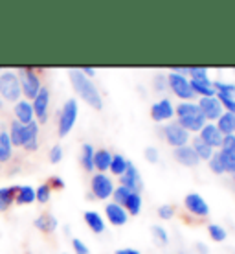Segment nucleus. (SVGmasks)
<instances>
[{
	"instance_id": "obj_10",
	"label": "nucleus",
	"mask_w": 235,
	"mask_h": 254,
	"mask_svg": "<svg viewBox=\"0 0 235 254\" xmlns=\"http://www.w3.org/2000/svg\"><path fill=\"white\" fill-rule=\"evenodd\" d=\"M197 105L202 113L204 120H219L221 115L224 113L223 105L217 98H200Z\"/></svg>"
},
{
	"instance_id": "obj_43",
	"label": "nucleus",
	"mask_w": 235,
	"mask_h": 254,
	"mask_svg": "<svg viewBox=\"0 0 235 254\" xmlns=\"http://www.w3.org/2000/svg\"><path fill=\"white\" fill-rule=\"evenodd\" d=\"M46 185L50 186L51 191H53V190H63V188H64V181L61 177H57V175H53V177L48 179V183H46Z\"/></svg>"
},
{
	"instance_id": "obj_30",
	"label": "nucleus",
	"mask_w": 235,
	"mask_h": 254,
	"mask_svg": "<svg viewBox=\"0 0 235 254\" xmlns=\"http://www.w3.org/2000/svg\"><path fill=\"white\" fill-rule=\"evenodd\" d=\"M123 208L127 210V214L138 216L141 210V195L140 193H138V191H133V193L129 195L127 201H125V204H123Z\"/></svg>"
},
{
	"instance_id": "obj_39",
	"label": "nucleus",
	"mask_w": 235,
	"mask_h": 254,
	"mask_svg": "<svg viewBox=\"0 0 235 254\" xmlns=\"http://www.w3.org/2000/svg\"><path fill=\"white\" fill-rule=\"evenodd\" d=\"M223 155V162H224V173L228 172L234 175L235 173V155L234 153H226V151H221Z\"/></svg>"
},
{
	"instance_id": "obj_37",
	"label": "nucleus",
	"mask_w": 235,
	"mask_h": 254,
	"mask_svg": "<svg viewBox=\"0 0 235 254\" xmlns=\"http://www.w3.org/2000/svg\"><path fill=\"white\" fill-rule=\"evenodd\" d=\"M153 236H154V240H156L158 245H167V243H169L167 230H165L164 227H160V225H154L153 227Z\"/></svg>"
},
{
	"instance_id": "obj_31",
	"label": "nucleus",
	"mask_w": 235,
	"mask_h": 254,
	"mask_svg": "<svg viewBox=\"0 0 235 254\" xmlns=\"http://www.w3.org/2000/svg\"><path fill=\"white\" fill-rule=\"evenodd\" d=\"M197 115H202V113H200V109H198L197 103H193V102H182L177 107L178 118H184V116H197Z\"/></svg>"
},
{
	"instance_id": "obj_20",
	"label": "nucleus",
	"mask_w": 235,
	"mask_h": 254,
	"mask_svg": "<svg viewBox=\"0 0 235 254\" xmlns=\"http://www.w3.org/2000/svg\"><path fill=\"white\" fill-rule=\"evenodd\" d=\"M211 79H206V81H197V79H191L189 87L193 90V94H198L200 98H215L217 92L211 85Z\"/></svg>"
},
{
	"instance_id": "obj_17",
	"label": "nucleus",
	"mask_w": 235,
	"mask_h": 254,
	"mask_svg": "<svg viewBox=\"0 0 235 254\" xmlns=\"http://www.w3.org/2000/svg\"><path fill=\"white\" fill-rule=\"evenodd\" d=\"M35 229L39 232H43V234H51V232H55L57 230V217L50 214V212H45V214H41V216L35 219Z\"/></svg>"
},
{
	"instance_id": "obj_40",
	"label": "nucleus",
	"mask_w": 235,
	"mask_h": 254,
	"mask_svg": "<svg viewBox=\"0 0 235 254\" xmlns=\"http://www.w3.org/2000/svg\"><path fill=\"white\" fill-rule=\"evenodd\" d=\"M215 98L221 102V105H223V109L226 113L235 115V98H223V96H215Z\"/></svg>"
},
{
	"instance_id": "obj_50",
	"label": "nucleus",
	"mask_w": 235,
	"mask_h": 254,
	"mask_svg": "<svg viewBox=\"0 0 235 254\" xmlns=\"http://www.w3.org/2000/svg\"><path fill=\"white\" fill-rule=\"evenodd\" d=\"M197 249H198V253L200 254H208V251H210L208 245H204V243H197Z\"/></svg>"
},
{
	"instance_id": "obj_8",
	"label": "nucleus",
	"mask_w": 235,
	"mask_h": 254,
	"mask_svg": "<svg viewBox=\"0 0 235 254\" xmlns=\"http://www.w3.org/2000/svg\"><path fill=\"white\" fill-rule=\"evenodd\" d=\"M164 136L167 140V144L173 147L188 146V142H189V133L178 122H171L164 127Z\"/></svg>"
},
{
	"instance_id": "obj_2",
	"label": "nucleus",
	"mask_w": 235,
	"mask_h": 254,
	"mask_svg": "<svg viewBox=\"0 0 235 254\" xmlns=\"http://www.w3.org/2000/svg\"><path fill=\"white\" fill-rule=\"evenodd\" d=\"M68 76H70V83L74 90L77 92V96L81 98L83 102H87L90 107H94L95 111H99L103 107V100H101V94H99V90L95 87L92 79H89L87 76H83V72L79 68H72L68 72Z\"/></svg>"
},
{
	"instance_id": "obj_1",
	"label": "nucleus",
	"mask_w": 235,
	"mask_h": 254,
	"mask_svg": "<svg viewBox=\"0 0 235 254\" xmlns=\"http://www.w3.org/2000/svg\"><path fill=\"white\" fill-rule=\"evenodd\" d=\"M9 140L13 147H24L28 153L39 149V124L35 120L28 126H22L20 122L13 120L9 124Z\"/></svg>"
},
{
	"instance_id": "obj_19",
	"label": "nucleus",
	"mask_w": 235,
	"mask_h": 254,
	"mask_svg": "<svg viewBox=\"0 0 235 254\" xmlns=\"http://www.w3.org/2000/svg\"><path fill=\"white\" fill-rule=\"evenodd\" d=\"M13 159V146L6 129H0V164H9Z\"/></svg>"
},
{
	"instance_id": "obj_33",
	"label": "nucleus",
	"mask_w": 235,
	"mask_h": 254,
	"mask_svg": "<svg viewBox=\"0 0 235 254\" xmlns=\"http://www.w3.org/2000/svg\"><path fill=\"white\" fill-rule=\"evenodd\" d=\"M210 162V170L213 173H217V175H223L224 173V162H223V155H221V151H215L213 155H211V159L208 160Z\"/></svg>"
},
{
	"instance_id": "obj_22",
	"label": "nucleus",
	"mask_w": 235,
	"mask_h": 254,
	"mask_svg": "<svg viewBox=\"0 0 235 254\" xmlns=\"http://www.w3.org/2000/svg\"><path fill=\"white\" fill-rule=\"evenodd\" d=\"M178 124L184 127L188 133H200V129L206 126L202 115L197 116H184V118H178Z\"/></svg>"
},
{
	"instance_id": "obj_34",
	"label": "nucleus",
	"mask_w": 235,
	"mask_h": 254,
	"mask_svg": "<svg viewBox=\"0 0 235 254\" xmlns=\"http://www.w3.org/2000/svg\"><path fill=\"white\" fill-rule=\"evenodd\" d=\"M133 191L129 190V188H125V186H118V188H114V193H112V197H114V201L112 203L120 204V206H123L125 204V201L129 199V195H131Z\"/></svg>"
},
{
	"instance_id": "obj_18",
	"label": "nucleus",
	"mask_w": 235,
	"mask_h": 254,
	"mask_svg": "<svg viewBox=\"0 0 235 254\" xmlns=\"http://www.w3.org/2000/svg\"><path fill=\"white\" fill-rule=\"evenodd\" d=\"M175 159L180 162L182 166H188V168H193L200 162V159L197 157V153L193 151L191 146H182L175 149Z\"/></svg>"
},
{
	"instance_id": "obj_48",
	"label": "nucleus",
	"mask_w": 235,
	"mask_h": 254,
	"mask_svg": "<svg viewBox=\"0 0 235 254\" xmlns=\"http://www.w3.org/2000/svg\"><path fill=\"white\" fill-rule=\"evenodd\" d=\"M83 72V76H87L90 79L92 76H95V68H92V66H85V68H79Z\"/></svg>"
},
{
	"instance_id": "obj_29",
	"label": "nucleus",
	"mask_w": 235,
	"mask_h": 254,
	"mask_svg": "<svg viewBox=\"0 0 235 254\" xmlns=\"http://www.w3.org/2000/svg\"><path fill=\"white\" fill-rule=\"evenodd\" d=\"M129 166V160L123 157V155H112V162H110V168H108V172L112 173V175H118L121 177L125 170H127Z\"/></svg>"
},
{
	"instance_id": "obj_32",
	"label": "nucleus",
	"mask_w": 235,
	"mask_h": 254,
	"mask_svg": "<svg viewBox=\"0 0 235 254\" xmlns=\"http://www.w3.org/2000/svg\"><path fill=\"white\" fill-rule=\"evenodd\" d=\"M211 85H213L217 96H223V98H235V85H232V83L215 81V83H211Z\"/></svg>"
},
{
	"instance_id": "obj_45",
	"label": "nucleus",
	"mask_w": 235,
	"mask_h": 254,
	"mask_svg": "<svg viewBox=\"0 0 235 254\" xmlns=\"http://www.w3.org/2000/svg\"><path fill=\"white\" fill-rule=\"evenodd\" d=\"M72 247H74V251H76L77 254H89V247H87L79 238H74V240H72Z\"/></svg>"
},
{
	"instance_id": "obj_6",
	"label": "nucleus",
	"mask_w": 235,
	"mask_h": 254,
	"mask_svg": "<svg viewBox=\"0 0 235 254\" xmlns=\"http://www.w3.org/2000/svg\"><path fill=\"white\" fill-rule=\"evenodd\" d=\"M167 87H169L180 100H184V102H191V100L195 98V94H193V90H191V87H189V79L186 76L177 74V72H171V74L167 76Z\"/></svg>"
},
{
	"instance_id": "obj_42",
	"label": "nucleus",
	"mask_w": 235,
	"mask_h": 254,
	"mask_svg": "<svg viewBox=\"0 0 235 254\" xmlns=\"http://www.w3.org/2000/svg\"><path fill=\"white\" fill-rule=\"evenodd\" d=\"M48 157H50V162L51 164H59V162H61V160H63V147L59 146H53L50 149V155H48Z\"/></svg>"
},
{
	"instance_id": "obj_26",
	"label": "nucleus",
	"mask_w": 235,
	"mask_h": 254,
	"mask_svg": "<svg viewBox=\"0 0 235 254\" xmlns=\"http://www.w3.org/2000/svg\"><path fill=\"white\" fill-rule=\"evenodd\" d=\"M191 147H193V151L197 153V157L200 160H210L211 155L215 153V149L208 146L206 142H202V140H200V136H195V138H193V144H191Z\"/></svg>"
},
{
	"instance_id": "obj_52",
	"label": "nucleus",
	"mask_w": 235,
	"mask_h": 254,
	"mask_svg": "<svg viewBox=\"0 0 235 254\" xmlns=\"http://www.w3.org/2000/svg\"><path fill=\"white\" fill-rule=\"evenodd\" d=\"M234 136H235V133H234Z\"/></svg>"
},
{
	"instance_id": "obj_41",
	"label": "nucleus",
	"mask_w": 235,
	"mask_h": 254,
	"mask_svg": "<svg viewBox=\"0 0 235 254\" xmlns=\"http://www.w3.org/2000/svg\"><path fill=\"white\" fill-rule=\"evenodd\" d=\"M221 151L226 153H234L235 155V136L234 134H228L223 138V146H221Z\"/></svg>"
},
{
	"instance_id": "obj_3",
	"label": "nucleus",
	"mask_w": 235,
	"mask_h": 254,
	"mask_svg": "<svg viewBox=\"0 0 235 254\" xmlns=\"http://www.w3.org/2000/svg\"><path fill=\"white\" fill-rule=\"evenodd\" d=\"M22 96V90H20V83L19 76L15 70H4L0 72V98L4 102L9 103H17Z\"/></svg>"
},
{
	"instance_id": "obj_24",
	"label": "nucleus",
	"mask_w": 235,
	"mask_h": 254,
	"mask_svg": "<svg viewBox=\"0 0 235 254\" xmlns=\"http://www.w3.org/2000/svg\"><path fill=\"white\" fill-rule=\"evenodd\" d=\"M217 129L221 131V134L223 136H228V134H234L235 133V115H232V113H226L224 111L223 115H221V118L217 120Z\"/></svg>"
},
{
	"instance_id": "obj_9",
	"label": "nucleus",
	"mask_w": 235,
	"mask_h": 254,
	"mask_svg": "<svg viewBox=\"0 0 235 254\" xmlns=\"http://www.w3.org/2000/svg\"><path fill=\"white\" fill-rule=\"evenodd\" d=\"M32 107L37 120L41 124H46V120H48V107H50V89L48 87H41L37 96L32 100Z\"/></svg>"
},
{
	"instance_id": "obj_28",
	"label": "nucleus",
	"mask_w": 235,
	"mask_h": 254,
	"mask_svg": "<svg viewBox=\"0 0 235 254\" xmlns=\"http://www.w3.org/2000/svg\"><path fill=\"white\" fill-rule=\"evenodd\" d=\"M94 153L95 149L90 144H83L81 147V164L87 172H94Z\"/></svg>"
},
{
	"instance_id": "obj_16",
	"label": "nucleus",
	"mask_w": 235,
	"mask_h": 254,
	"mask_svg": "<svg viewBox=\"0 0 235 254\" xmlns=\"http://www.w3.org/2000/svg\"><path fill=\"white\" fill-rule=\"evenodd\" d=\"M105 214H107L108 221L112 223V225H116V227L125 225V223H127V217H129L127 210L116 203H108L107 206H105Z\"/></svg>"
},
{
	"instance_id": "obj_21",
	"label": "nucleus",
	"mask_w": 235,
	"mask_h": 254,
	"mask_svg": "<svg viewBox=\"0 0 235 254\" xmlns=\"http://www.w3.org/2000/svg\"><path fill=\"white\" fill-rule=\"evenodd\" d=\"M19 186H2L0 188V212H7L15 203V195H17Z\"/></svg>"
},
{
	"instance_id": "obj_36",
	"label": "nucleus",
	"mask_w": 235,
	"mask_h": 254,
	"mask_svg": "<svg viewBox=\"0 0 235 254\" xmlns=\"http://www.w3.org/2000/svg\"><path fill=\"white\" fill-rule=\"evenodd\" d=\"M208 232H210L213 242H224V240H226V230H224L221 225H215V223L210 225V227H208Z\"/></svg>"
},
{
	"instance_id": "obj_35",
	"label": "nucleus",
	"mask_w": 235,
	"mask_h": 254,
	"mask_svg": "<svg viewBox=\"0 0 235 254\" xmlns=\"http://www.w3.org/2000/svg\"><path fill=\"white\" fill-rule=\"evenodd\" d=\"M50 197H51V190H50V186L46 185H41L35 190V201H39L41 204H46L48 201H50Z\"/></svg>"
},
{
	"instance_id": "obj_47",
	"label": "nucleus",
	"mask_w": 235,
	"mask_h": 254,
	"mask_svg": "<svg viewBox=\"0 0 235 254\" xmlns=\"http://www.w3.org/2000/svg\"><path fill=\"white\" fill-rule=\"evenodd\" d=\"M145 159L149 160V162H158V149L156 147H147L145 149Z\"/></svg>"
},
{
	"instance_id": "obj_53",
	"label": "nucleus",
	"mask_w": 235,
	"mask_h": 254,
	"mask_svg": "<svg viewBox=\"0 0 235 254\" xmlns=\"http://www.w3.org/2000/svg\"><path fill=\"white\" fill-rule=\"evenodd\" d=\"M0 72H2V70H0Z\"/></svg>"
},
{
	"instance_id": "obj_23",
	"label": "nucleus",
	"mask_w": 235,
	"mask_h": 254,
	"mask_svg": "<svg viewBox=\"0 0 235 254\" xmlns=\"http://www.w3.org/2000/svg\"><path fill=\"white\" fill-rule=\"evenodd\" d=\"M110 162H112V153L108 149H97L94 153V170H97V173L108 172Z\"/></svg>"
},
{
	"instance_id": "obj_7",
	"label": "nucleus",
	"mask_w": 235,
	"mask_h": 254,
	"mask_svg": "<svg viewBox=\"0 0 235 254\" xmlns=\"http://www.w3.org/2000/svg\"><path fill=\"white\" fill-rule=\"evenodd\" d=\"M92 195L95 199H108V197H112L114 193V183H112V179L108 177L107 173H95L94 177H92Z\"/></svg>"
},
{
	"instance_id": "obj_12",
	"label": "nucleus",
	"mask_w": 235,
	"mask_h": 254,
	"mask_svg": "<svg viewBox=\"0 0 235 254\" xmlns=\"http://www.w3.org/2000/svg\"><path fill=\"white\" fill-rule=\"evenodd\" d=\"M120 185L125 186V188H129L131 191H138V193H140L141 186H143V185H141L140 172H138V168H136V166L129 162L125 173L120 177Z\"/></svg>"
},
{
	"instance_id": "obj_38",
	"label": "nucleus",
	"mask_w": 235,
	"mask_h": 254,
	"mask_svg": "<svg viewBox=\"0 0 235 254\" xmlns=\"http://www.w3.org/2000/svg\"><path fill=\"white\" fill-rule=\"evenodd\" d=\"M188 74L191 76V79H197V81L210 79V77H208V70L202 68V66H191V68H188Z\"/></svg>"
},
{
	"instance_id": "obj_25",
	"label": "nucleus",
	"mask_w": 235,
	"mask_h": 254,
	"mask_svg": "<svg viewBox=\"0 0 235 254\" xmlns=\"http://www.w3.org/2000/svg\"><path fill=\"white\" fill-rule=\"evenodd\" d=\"M85 223L89 225V229L95 234H101L105 232V223H103V217L94 212V210H89V212H85Z\"/></svg>"
},
{
	"instance_id": "obj_46",
	"label": "nucleus",
	"mask_w": 235,
	"mask_h": 254,
	"mask_svg": "<svg viewBox=\"0 0 235 254\" xmlns=\"http://www.w3.org/2000/svg\"><path fill=\"white\" fill-rule=\"evenodd\" d=\"M165 87H167V76H162V74L154 76V89H156V92L165 90Z\"/></svg>"
},
{
	"instance_id": "obj_27",
	"label": "nucleus",
	"mask_w": 235,
	"mask_h": 254,
	"mask_svg": "<svg viewBox=\"0 0 235 254\" xmlns=\"http://www.w3.org/2000/svg\"><path fill=\"white\" fill-rule=\"evenodd\" d=\"M35 201V188L32 186H19L17 195H15V203L17 204H32Z\"/></svg>"
},
{
	"instance_id": "obj_44",
	"label": "nucleus",
	"mask_w": 235,
	"mask_h": 254,
	"mask_svg": "<svg viewBox=\"0 0 235 254\" xmlns=\"http://www.w3.org/2000/svg\"><path fill=\"white\" fill-rule=\"evenodd\" d=\"M158 216L162 217V219H171V217L175 216V208H173L171 204H162L158 208Z\"/></svg>"
},
{
	"instance_id": "obj_13",
	"label": "nucleus",
	"mask_w": 235,
	"mask_h": 254,
	"mask_svg": "<svg viewBox=\"0 0 235 254\" xmlns=\"http://www.w3.org/2000/svg\"><path fill=\"white\" fill-rule=\"evenodd\" d=\"M151 116H153L154 122H165V120H171L175 116V107H173L171 100L167 98H162L160 102H156L151 107Z\"/></svg>"
},
{
	"instance_id": "obj_15",
	"label": "nucleus",
	"mask_w": 235,
	"mask_h": 254,
	"mask_svg": "<svg viewBox=\"0 0 235 254\" xmlns=\"http://www.w3.org/2000/svg\"><path fill=\"white\" fill-rule=\"evenodd\" d=\"M13 115H15V120L20 122L22 126L32 124L33 118H35L32 102H28V100H19V102L13 105Z\"/></svg>"
},
{
	"instance_id": "obj_11",
	"label": "nucleus",
	"mask_w": 235,
	"mask_h": 254,
	"mask_svg": "<svg viewBox=\"0 0 235 254\" xmlns=\"http://www.w3.org/2000/svg\"><path fill=\"white\" fill-rule=\"evenodd\" d=\"M184 204L188 212H191L193 216L197 217H204L210 214V206L202 199V195H198V193H188L184 199Z\"/></svg>"
},
{
	"instance_id": "obj_14",
	"label": "nucleus",
	"mask_w": 235,
	"mask_h": 254,
	"mask_svg": "<svg viewBox=\"0 0 235 254\" xmlns=\"http://www.w3.org/2000/svg\"><path fill=\"white\" fill-rule=\"evenodd\" d=\"M198 136H200L202 142H206V144H208L210 147H213V149L223 146L224 136L221 134V131L217 129L215 124H208V122H206V126L200 129V134H198Z\"/></svg>"
},
{
	"instance_id": "obj_49",
	"label": "nucleus",
	"mask_w": 235,
	"mask_h": 254,
	"mask_svg": "<svg viewBox=\"0 0 235 254\" xmlns=\"http://www.w3.org/2000/svg\"><path fill=\"white\" fill-rule=\"evenodd\" d=\"M116 254H140V251H136V249H120V251H116Z\"/></svg>"
},
{
	"instance_id": "obj_4",
	"label": "nucleus",
	"mask_w": 235,
	"mask_h": 254,
	"mask_svg": "<svg viewBox=\"0 0 235 254\" xmlns=\"http://www.w3.org/2000/svg\"><path fill=\"white\" fill-rule=\"evenodd\" d=\"M17 76H19V83H20V90L22 94L26 96V100L30 102L33 100L37 92L41 90V76H39V70L32 68V66H24V68L17 70Z\"/></svg>"
},
{
	"instance_id": "obj_51",
	"label": "nucleus",
	"mask_w": 235,
	"mask_h": 254,
	"mask_svg": "<svg viewBox=\"0 0 235 254\" xmlns=\"http://www.w3.org/2000/svg\"><path fill=\"white\" fill-rule=\"evenodd\" d=\"M232 177H234V181H235V173H234V175H232Z\"/></svg>"
},
{
	"instance_id": "obj_5",
	"label": "nucleus",
	"mask_w": 235,
	"mask_h": 254,
	"mask_svg": "<svg viewBox=\"0 0 235 254\" xmlns=\"http://www.w3.org/2000/svg\"><path fill=\"white\" fill-rule=\"evenodd\" d=\"M77 111H79L77 100H74V98L66 100V103H64L63 109H61V115H59V124H57L59 136H66V134L74 129L76 120H77Z\"/></svg>"
}]
</instances>
